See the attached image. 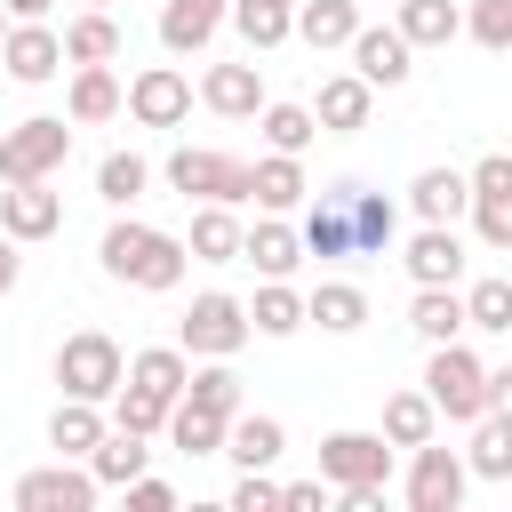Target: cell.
<instances>
[{
  "mask_svg": "<svg viewBox=\"0 0 512 512\" xmlns=\"http://www.w3.org/2000/svg\"><path fill=\"white\" fill-rule=\"evenodd\" d=\"M96 256H104V272H112V280H128V288H152V296H168V288L184 280V256H192V248H184L176 232H152V224L120 216V224L104 232V248H96Z\"/></svg>",
  "mask_w": 512,
  "mask_h": 512,
  "instance_id": "1",
  "label": "cell"
},
{
  "mask_svg": "<svg viewBox=\"0 0 512 512\" xmlns=\"http://www.w3.org/2000/svg\"><path fill=\"white\" fill-rule=\"evenodd\" d=\"M56 384H64L72 400H112V392L128 384V352H120L104 328H80V336L56 344Z\"/></svg>",
  "mask_w": 512,
  "mask_h": 512,
  "instance_id": "2",
  "label": "cell"
},
{
  "mask_svg": "<svg viewBox=\"0 0 512 512\" xmlns=\"http://www.w3.org/2000/svg\"><path fill=\"white\" fill-rule=\"evenodd\" d=\"M248 336H256V320H248V304H240V296H224V288L192 296V312L176 320V344H184L192 360H232Z\"/></svg>",
  "mask_w": 512,
  "mask_h": 512,
  "instance_id": "3",
  "label": "cell"
},
{
  "mask_svg": "<svg viewBox=\"0 0 512 512\" xmlns=\"http://www.w3.org/2000/svg\"><path fill=\"white\" fill-rule=\"evenodd\" d=\"M424 392H432V408H440L448 424H480V416H488V368H480L464 344H432Z\"/></svg>",
  "mask_w": 512,
  "mask_h": 512,
  "instance_id": "4",
  "label": "cell"
},
{
  "mask_svg": "<svg viewBox=\"0 0 512 512\" xmlns=\"http://www.w3.org/2000/svg\"><path fill=\"white\" fill-rule=\"evenodd\" d=\"M168 184L184 200H256V168L232 160V152H208V144H176L168 152Z\"/></svg>",
  "mask_w": 512,
  "mask_h": 512,
  "instance_id": "5",
  "label": "cell"
},
{
  "mask_svg": "<svg viewBox=\"0 0 512 512\" xmlns=\"http://www.w3.org/2000/svg\"><path fill=\"white\" fill-rule=\"evenodd\" d=\"M64 152H72V128H64L56 112H32V120H16V128L0 136V184L56 176V168H64Z\"/></svg>",
  "mask_w": 512,
  "mask_h": 512,
  "instance_id": "6",
  "label": "cell"
},
{
  "mask_svg": "<svg viewBox=\"0 0 512 512\" xmlns=\"http://www.w3.org/2000/svg\"><path fill=\"white\" fill-rule=\"evenodd\" d=\"M320 480L328 488H384L392 480V440L384 432H328L320 440Z\"/></svg>",
  "mask_w": 512,
  "mask_h": 512,
  "instance_id": "7",
  "label": "cell"
},
{
  "mask_svg": "<svg viewBox=\"0 0 512 512\" xmlns=\"http://www.w3.org/2000/svg\"><path fill=\"white\" fill-rule=\"evenodd\" d=\"M96 488H104L96 472H80L72 456H56V464H40V472L16 480V512H88Z\"/></svg>",
  "mask_w": 512,
  "mask_h": 512,
  "instance_id": "8",
  "label": "cell"
},
{
  "mask_svg": "<svg viewBox=\"0 0 512 512\" xmlns=\"http://www.w3.org/2000/svg\"><path fill=\"white\" fill-rule=\"evenodd\" d=\"M464 480H472V464L456 456V448H416V464H408V504L416 512H456L464 504Z\"/></svg>",
  "mask_w": 512,
  "mask_h": 512,
  "instance_id": "9",
  "label": "cell"
},
{
  "mask_svg": "<svg viewBox=\"0 0 512 512\" xmlns=\"http://www.w3.org/2000/svg\"><path fill=\"white\" fill-rule=\"evenodd\" d=\"M408 56H416V40H408L400 24H360V32H352V72H360L368 88H400V80L416 72Z\"/></svg>",
  "mask_w": 512,
  "mask_h": 512,
  "instance_id": "10",
  "label": "cell"
},
{
  "mask_svg": "<svg viewBox=\"0 0 512 512\" xmlns=\"http://www.w3.org/2000/svg\"><path fill=\"white\" fill-rule=\"evenodd\" d=\"M192 112V80L176 72V64H144L136 80H128V120H144V128H176Z\"/></svg>",
  "mask_w": 512,
  "mask_h": 512,
  "instance_id": "11",
  "label": "cell"
},
{
  "mask_svg": "<svg viewBox=\"0 0 512 512\" xmlns=\"http://www.w3.org/2000/svg\"><path fill=\"white\" fill-rule=\"evenodd\" d=\"M472 224L488 248H512V152H488L472 168Z\"/></svg>",
  "mask_w": 512,
  "mask_h": 512,
  "instance_id": "12",
  "label": "cell"
},
{
  "mask_svg": "<svg viewBox=\"0 0 512 512\" xmlns=\"http://www.w3.org/2000/svg\"><path fill=\"white\" fill-rule=\"evenodd\" d=\"M0 64H8V80L40 88V80H56L72 56H64V32H48V24H8V40H0Z\"/></svg>",
  "mask_w": 512,
  "mask_h": 512,
  "instance_id": "13",
  "label": "cell"
},
{
  "mask_svg": "<svg viewBox=\"0 0 512 512\" xmlns=\"http://www.w3.org/2000/svg\"><path fill=\"white\" fill-rule=\"evenodd\" d=\"M56 224H64V192H48V176L0 192V232H8V240H48Z\"/></svg>",
  "mask_w": 512,
  "mask_h": 512,
  "instance_id": "14",
  "label": "cell"
},
{
  "mask_svg": "<svg viewBox=\"0 0 512 512\" xmlns=\"http://www.w3.org/2000/svg\"><path fill=\"white\" fill-rule=\"evenodd\" d=\"M400 264H408L416 288H456V280H464V240H456V224H424Z\"/></svg>",
  "mask_w": 512,
  "mask_h": 512,
  "instance_id": "15",
  "label": "cell"
},
{
  "mask_svg": "<svg viewBox=\"0 0 512 512\" xmlns=\"http://www.w3.org/2000/svg\"><path fill=\"white\" fill-rule=\"evenodd\" d=\"M304 256H360L352 240V184H328L304 216Z\"/></svg>",
  "mask_w": 512,
  "mask_h": 512,
  "instance_id": "16",
  "label": "cell"
},
{
  "mask_svg": "<svg viewBox=\"0 0 512 512\" xmlns=\"http://www.w3.org/2000/svg\"><path fill=\"white\" fill-rule=\"evenodd\" d=\"M224 16H232V0H168V8H160V48H168V56H200Z\"/></svg>",
  "mask_w": 512,
  "mask_h": 512,
  "instance_id": "17",
  "label": "cell"
},
{
  "mask_svg": "<svg viewBox=\"0 0 512 512\" xmlns=\"http://www.w3.org/2000/svg\"><path fill=\"white\" fill-rule=\"evenodd\" d=\"M312 112H320V128H328V136H352V128H368L376 88H368L360 72H328V80H320V96H312Z\"/></svg>",
  "mask_w": 512,
  "mask_h": 512,
  "instance_id": "18",
  "label": "cell"
},
{
  "mask_svg": "<svg viewBox=\"0 0 512 512\" xmlns=\"http://www.w3.org/2000/svg\"><path fill=\"white\" fill-rule=\"evenodd\" d=\"M296 256H304V232H296V224H280L272 208H264V216L248 224V240H240V264H256L264 280H288V272H296Z\"/></svg>",
  "mask_w": 512,
  "mask_h": 512,
  "instance_id": "19",
  "label": "cell"
},
{
  "mask_svg": "<svg viewBox=\"0 0 512 512\" xmlns=\"http://www.w3.org/2000/svg\"><path fill=\"white\" fill-rule=\"evenodd\" d=\"M280 448H288V424H280V416H248V408H240V416L224 424V456H232L240 472H272Z\"/></svg>",
  "mask_w": 512,
  "mask_h": 512,
  "instance_id": "20",
  "label": "cell"
},
{
  "mask_svg": "<svg viewBox=\"0 0 512 512\" xmlns=\"http://www.w3.org/2000/svg\"><path fill=\"white\" fill-rule=\"evenodd\" d=\"M64 112H72L80 128H96V120L128 112V88L112 80V64H72V96H64Z\"/></svg>",
  "mask_w": 512,
  "mask_h": 512,
  "instance_id": "21",
  "label": "cell"
},
{
  "mask_svg": "<svg viewBox=\"0 0 512 512\" xmlns=\"http://www.w3.org/2000/svg\"><path fill=\"white\" fill-rule=\"evenodd\" d=\"M240 240H248V232H240L232 200H200V208H192V240H184V248H192V264H232V256H240Z\"/></svg>",
  "mask_w": 512,
  "mask_h": 512,
  "instance_id": "22",
  "label": "cell"
},
{
  "mask_svg": "<svg viewBox=\"0 0 512 512\" xmlns=\"http://www.w3.org/2000/svg\"><path fill=\"white\" fill-rule=\"evenodd\" d=\"M200 96H208V112H224V120H248V112H264V80H256V64H208Z\"/></svg>",
  "mask_w": 512,
  "mask_h": 512,
  "instance_id": "23",
  "label": "cell"
},
{
  "mask_svg": "<svg viewBox=\"0 0 512 512\" xmlns=\"http://www.w3.org/2000/svg\"><path fill=\"white\" fill-rule=\"evenodd\" d=\"M408 208H416L424 224H456V216L472 208V176H456V168H424V176L408 184Z\"/></svg>",
  "mask_w": 512,
  "mask_h": 512,
  "instance_id": "24",
  "label": "cell"
},
{
  "mask_svg": "<svg viewBox=\"0 0 512 512\" xmlns=\"http://www.w3.org/2000/svg\"><path fill=\"white\" fill-rule=\"evenodd\" d=\"M144 440H152V432H128V424H112V432L88 448V472H96L104 488H128V480L152 464V448H144Z\"/></svg>",
  "mask_w": 512,
  "mask_h": 512,
  "instance_id": "25",
  "label": "cell"
},
{
  "mask_svg": "<svg viewBox=\"0 0 512 512\" xmlns=\"http://www.w3.org/2000/svg\"><path fill=\"white\" fill-rule=\"evenodd\" d=\"M96 408H104V400H72V392H64V400H56V416H48V448H56V456H88V448L112 432Z\"/></svg>",
  "mask_w": 512,
  "mask_h": 512,
  "instance_id": "26",
  "label": "cell"
},
{
  "mask_svg": "<svg viewBox=\"0 0 512 512\" xmlns=\"http://www.w3.org/2000/svg\"><path fill=\"white\" fill-rule=\"evenodd\" d=\"M408 328H416L424 344H456L472 320H464V296H456V288H416V304H408Z\"/></svg>",
  "mask_w": 512,
  "mask_h": 512,
  "instance_id": "27",
  "label": "cell"
},
{
  "mask_svg": "<svg viewBox=\"0 0 512 512\" xmlns=\"http://www.w3.org/2000/svg\"><path fill=\"white\" fill-rule=\"evenodd\" d=\"M224 424H232V416H216V408H200V400H184V392H176V408H168V440H176L184 456H224Z\"/></svg>",
  "mask_w": 512,
  "mask_h": 512,
  "instance_id": "28",
  "label": "cell"
},
{
  "mask_svg": "<svg viewBox=\"0 0 512 512\" xmlns=\"http://www.w3.org/2000/svg\"><path fill=\"white\" fill-rule=\"evenodd\" d=\"M64 56H72V64H112V56H120V24H112V8H80V16L64 24Z\"/></svg>",
  "mask_w": 512,
  "mask_h": 512,
  "instance_id": "29",
  "label": "cell"
},
{
  "mask_svg": "<svg viewBox=\"0 0 512 512\" xmlns=\"http://www.w3.org/2000/svg\"><path fill=\"white\" fill-rule=\"evenodd\" d=\"M304 312H312L328 336H352V328H368V296H360L352 280H320V288L304 296Z\"/></svg>",
  "mask_w": 512,
  "mask_h": 512,
  "instance_id": "30",
  "label": "cell"
},
{
  "mask_svg": "<svg viewBox=\"0 0 512 512\" xmlns=\"http://www.w3.org/2000/svg\"><path fill=\"white\" fill-rule=\"evenodd\" d=\"M432 432H440L432 392H392V400H384V440H392V448H424Z\"/></svg>",
  "mask_w": 512,
  "mask_h": 512,
  "instance_id": "31",
  "label": "cell"
},
{
  "mask_svg": "<svg viewBox=\"0 0 512 512\" xmlns=\"http://www.w3.org/2000/svg\"><path fill=\"white\" fill-rule=\"evenodd\" d=\"M296 32H304L312 48H352L360 8H352V0H296Z\"/></svg>",
  "mask_w": 512,
  "mask_h": 512,
  "instance_id": "32",
  "label": "cell"
},
{
  "mask_svg": "<svg viewBox=\"0 0 512 512\" xmlns=\"http://www.w3.org/2000/svg\"><path fill=\"white\" fill-rule=\"evenodd\" d=\"M416 48H448L456 32H464V8L456 0H400V16H392Z\"/></svg>",
  "mask_w": 512,
  "mask_h": 512,
  "instance_id": "33",
  "label": "cell"
},
{
  "mask_svg": "<svg viewBox=\"0 0 512 512\" xmlns=\"http://www.w3.org/2000/svg\"><path fill=\"white\" fill-rule=\"evenodd\" d=\"M144 184H152V160H144V152H104V160H96V200L136 208V200H144Z\"/></svg>",
  "mask_w": 512,
  "mask_h": 512,
  "instance_id": "34",
  "label": "cell"
},
{
  "mask_svg": "<svg viewBox=\"0 0 512 512\" xmlns=\"http://www.w3.org/2000/svg\"><path fill=\"white\" fill-rule=\"evenodd\" d=\"M312 184H304V168H296V152H264L256 160V208H272V216H288L296 200H304Z\"/></svg>",
  "mask_w": 512,
  "mask_h": 512,
  "instance_id": "35",
  "label": "cell"
},
{
  "mask_svg": "<svg viewBox=\"0 0 512 512\" xmlns=\"http://www.w3.org/2000/svg\"><path fill=\"white\" fill-rule=\"evenodd\" d=\"M232 24L248 48H280L296 32V0H232Z\"/></svg>",
  "mask_w": 512,
  "mask_h": 512,
  "instance_id": "36",
  "label": "cell"
},
{
  "mask_svg": "<svg viewBox=\"0 0 512 512\" xmlns=\"http://www.w3.org/2000/svg\"><path fill=\"white\" fill-rule=\"evenodd\" d=\"M392 232H400L392 200H384V192H368V184H352V240H360V256H384V248H392Z\"/></svg>",
  "mask_w": 512,
  "mask_h": 512,
  "instance_id": "37",
  "label": "cell"
},
{
  "mask_svg": "<svg viewBox=\"0 0 512 512\" xmlns=\"http://www.w3.org/2000/svg\"><path fill=\"white\" fill-rule=\"evenodd\" d=\"M248 320H256V336H296L312 312H304V296H296L288 280H264V288H256V304H248Z\"/></svg>",
  "mask_w": 512,
  "mask_h": 512,
  "instance_id": "38",
  "label": "cell"
},
{
  "mask_svg": "<svg viewBox=\"0 0 512 512\" xmlns=\"http://www.w3.org/2000/svg\"><path fill=\"white\" fill-rule=\"evenodd\" d=\"M128 384H152V392H168V400H176V392L192 384V352H184V344H152V352H136V360H128Z\"/></svg>",
  "mask_w": 512,
  "mask_h": 512,
  "instance_id": "39",
  "label": "cell"
},
{
  "mask_svg": "<svg viewBox=\"0 0 512 512\" xmlns=\"http://www.w3.org/2000/svg\"><path fill=\"white\" fill-rule=\"evenodd\" d=\"M464 464H472L480 480H512V416L488 408V416L472 424V456H464Z\"/></svg>",
  "mask_w": 512,
  "mask_h": 512,
  "instance_id": "40",
  "label": "cell"
},
{
  "mask_svg": "<svg viewBox=\"0 0 512 512\" xmlns=\"http://www.w3.org/2000/svg\"><path fill=\"white\" fill-rule=\"evenodd\" d=\"M168 392H152V384H120L112 392V424H128V432H168Z\"/></svg>",
  "mask_w": 512,
  "mask_h": 512,
  "instance_id": "41",
  "label": "cell"
},
{
  "mask_svg": "<svg viewBox=\"0 0 512 512\" xmlns=\"http://www.w3.org/2000/svg\"><path fill=\"white\" fill-rule=\"evenodd\" d=\"M320 136V112L312 104H264V144L272 152H304Z\"/></svg>",
  "mask_w": 512,
  "mask_h": 512,
  "instance_id": "42",
  "label": "cell"
},
{
  "mask_svg": "<svg viewBox=\"0 0 512 512\" xmlns=\"http://www.w3.org/2000/svg\"><path fill=\"white\" fill-rule=\"evenodd\" d=\"M184 400H200V408H216V416H240V376H232V360H200L192 384H184Z\"/></svg>",
  "mask_w": 512,
  "mask_h": 512,
  "instance_id": "43",
  "label": "cell"
},
{
  "mask_svg": "<svg viewBox=\"0 0 512 512\" xmlns=\"http://www.w3.org/2000/svg\"><path fill=\"white\" fill-rule=\"evenodd\" d=\"M464 320L488 336H512V280H472L464 288Z\"/></svg>",
  "mask_w": 512,
  "mask_h": 512,
  "instance_id": "44",
  "label": "cell"
},
{
  "mask_svg": "<svg viewBox=\"0 0 512 512\" xmlns=\"http://www.w3.org/2000/svg\"><path fill=\"white\" fill-rule=\"evenodd\" d=\"M464 32L480 40V48H512V0H472V16H464Z\"/></svg>",
  "mask_w": 512,
  "mask_h": 512,
  "instance_id": "45",
  "label": "cell"
},
{
  "mask_svg": "<svg viewBox=\"0 0 512 512\" xmlns=\"http://www.w3.org/2000/svg\"><path fill=\"white\" fill-rule=\"evenodd\" d=\"M280 504V480H264V472H240V488H232V512H272Z\"/></svg>",
  "mask_w": 512,
  "mask_h": 512,
  "instance_id": "46",
  "label": "cell"
},
{
  "mask_svg": "<svg viewBox=\"0 0 512 512\" xmlns=\"http://www.w3.org/2000/svg\"><path fill=\"white\" fill-rule=\"evenodd\" d=\"M120 496H128V512H168V504H176V488H168V480H144V472H136Z\"/></svg>",
  "mask_w": 512,
  "mask_h": 512,
  "instance_id": "47",
  "label": "cell"
},
{
  "mask_svg": "<svg viewBox=\"0 0 512 512\" xmlns=\"http://www.w3.org/2000/svg\"><path fill=\"white\" fill-rule=\"evenodd\" d=\"M16 248H24V240H8V232H0V296L24 280V256H16Z\"/></svg>",
  "mask_w": 512,
  "mask_h": 512,
  "instance_id": "48",
  "label": "cell"
},
{
  "mask_svg": "<svg viewBox=\"0 0 512 512\" xmlns=\"http://www.w3.org/2000/svg\"><path fill=\"white\" fill-rule=\"evenodd\" d=\"M280 504H288V512H312V504H320V480H288Z\"/></svg>",
  "mask_w": 512,
  "mask_h": 512,
  "instance_id": "49",
  "label": "cell"
},
{
  "mask_svg": "<svg viewBox=\"0 0 512 512\" xmlns=\"http://www.w3.org/2000/svg\"><path fill=\"white\" fill-rule=\"evenodd\" d=\"M488 408L512 416V368H488Z\"/></svg>",
  "mask_w": 512,
  "mask_h": 512,
  "instance_id": "50",
  "label": "cell"
},
{
  "mask_svg": "<svg viewBox=\"0 0 512 512\" xmlns=\"http://www.w3.org/2000/svg\"><path fill=\"white\" fill-rule=\"evenodd\" d=\"M336 496H344V512H376L384 504V488H336Z\"/></svg>",
  "mask_w": 512,
  "mask_h": 512,
  "instance_id": "51",
  "label": "cell"
},
{
  "mask_svg": "<svg viewBox=\"0 0 512 512\" xmlns=\"http://www.w3.org/2000/svg\"><path fill=\"white\" fill-rule=\"evenodd\" d=\"M8 16H16V24H40V16H48V0H8Z\"/></svg>",
  "mask_w": 512,
  "mask_h": 512,
  "instance_id": "52",
  "label": "cell"
},
{
  "mask_svg": "<svg viewBox=\"0 0 512 512\" xmlns=\"http://www.w3.org/2000/svg\"><path fill=\"white\" fill-rule=\"evenodd\" d=\"M8 24H16V16H8V0H0V40H8Z\"/></svg>",
  "mask_w": 512,
  "mask_h": 512,
  "instance_id": "53",
  "label": "cell"
},
{
  "mask_svg": "<svg viewBox=\"0 0 512 512\" xmlns=\"http://www.w3.org/2000/svg\"><path fill=\"white\" fill-rule=\"evenodd\" d=\"M80 8H112V0H80Z\"/></svg>",
  "mask_w": 512,
  "mask_h": 512,
  "instance_id": "54",
  "label": "cell"
}]
</instances>
